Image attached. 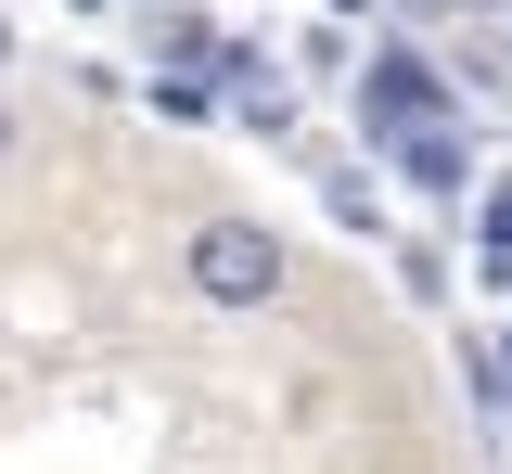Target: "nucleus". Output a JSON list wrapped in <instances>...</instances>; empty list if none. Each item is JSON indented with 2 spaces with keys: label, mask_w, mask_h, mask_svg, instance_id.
<instances>
[{
  "label": "nucleus",
  "mask_w": 512,
  "mask_h": 474,
  "mask_svg": "<svg viewBox=\"0 0 512 474\" xmlns=\"http://www.w3.org/2000/svg\"><path fill=\"white\" fill-rule=\"evenodd\" d=\"M180 270H192L205 308H269V295H282V231H269V218H205Z\"/></svg>",
  "instance_id": "nucleus-1"
},
{
  "label": "nucleus",
  "mask_w": 512,
  "mask_h": 474,
  "mask_svg": "<svg viewBox=\"0 0 512 474\" xmlns=\"http://www.w3.org/2000/svg\"><path fill=\"white\" fill-rule=\"evenodd\" d=\"M359 103H372V129H384V141L448 129V116H436V103H448V90H436V65H410V52H384V65L359 77Z\"/></svg>",
  "instance_id": "nucleus-2"
},
{
  "label": "nucleus",
  "mask_w": 512,
  "mask_h": 474,
  "mask_svg": "<svg viewBox=\"0 0 512 474\" xmlns=\"http://www.w3.org/2000/svg\"><path fill=\"white\" fill-rule=\"evenodd\" d=\"M397 167H410L423 193H461V180H474V154H461V129H410V141H397Z\"/></svg>",
  "instance_id": "nucleus-3"
},
{
  "label": "nucleus",
  "mask_w": 512,
  "mask_h": 474,
  "mask_svg": "<svg viewBox=\"0 0 512 474\" xmlns=\"http://www.w3.org/2000/svg\"><path fill=\"white\" fill-rule=\"evenodd\" d=\"M461 385H474V410H487V449H512V372H500V346L461 334Z\"/></svg>",
  "instance_id": "nucleus-4"
},
{
  "label": "nucleus",
  "mask_w": 512,
  "mask_h": 474,
  "mask_svg": "<svg viewBox=\"0 0 512 474\" xmlns=\"http://www.w3.org/2000/svg\"><path fill=\"white\" fill-rule=\"evenodd\" d=\"M474 257H487V270H500V282H512V193H500V205H487V244H474Z\"/></svg>",
  "instance_id": "nucleus-5"
},
{
  "label": "nucleus",
  "mask_w": 512,
  "mask_h": 474,
  "mask_svg": "<svg viewBox=\"0 0 512 474\" xmlns=\"http://www.w3.org/2000/svg\"><path fill=\"white\" fill-rule=\"evenodd\" d=\"M0 154H13V116H0Z\"/></svg>",
  "instance_id": "nucleus-6"
},
{
  "label": "nucleus",
  "mask_w": 512,
  "mask_h": 474,
  "mask_svg": "<svg viewBox=\"0 0 512 474\" xmlns=\"http://www.w3.org/2000/svg\"><path fill=\"white\" fill-rule=\"evenodd\" d=\"M500 372H512V334H500Z\"/></svg>",
  "instance_id": "nucleus-7"
},
{
  "label": "nucleus",
  "mask_w": 512,
  "mask_h": 474,
  "mask_svg": "<svg viewBox=\"0 0 512 474\" xmlns=\"http://www.w3.org/2000/svg\"><path fill=\"white\" fill-rule=\"evenodd\" d=\"M0 52H13V26H0Z\"/></svg>",
  "instance_id": "nucleus-8"
}]
</instances>
